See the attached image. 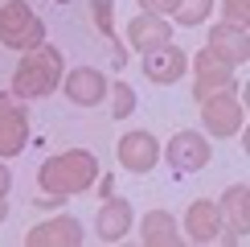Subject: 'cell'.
<instances>
[{"label":"cell","instance_id":"18","mask_svg":"<svg viewBox=\"0 0 250 247\" xmlns=\"http://www.w3.org/2000/svg\"><path fill=\"white\" fill-rule=\"evenodd\" d=\"M90 17H95L99 33L115 46V58L123 62V58H127V49H119V41H115V8H111V0H95V4H90Z\"/></svg>","mask_w":250,"mask_h":247},{"label":"cell","instance_id":"16","mask_svg":"<svg viewBox=\"0 0 250 247\" xmlns=\"http://www.w3.org/2000/svg\"><path fill=\"white\" fill-rule=\"evenodd\" d=\"M127 41H131V49H156V46H164V41H172V25L164 17H156V13H144V17H131V25H127Z\"/></svg>","mask_w":250,"mask_h":247},{"label":"cell","instance_id":"6","mask_svg":"<svg viewBox=\"0 0 250 247\" xmlns=\"http://www.w3.org/2000/svg\"><path fill=\"white\" fill-rule=\"evenodd\" d=\"M160 157L168 161L176 173H197V169L209 165L213 148H209V140H205L201 132H176L168 144H160Z\"/></svg>","mask_w":250,"mask_h":247},{"label":"cell","instance_id":"21","mask_svg":"<svg viewBox=\"0 0 250 247\" xmlns=\"http://www.w3.org/2000/svg\"><path fill=\"white\" fill-rule=\"evenodd\" d=\"M222 21H230V25H246V0H222Z\"/></svg>","mask_w":250,"mask_h":247},{"label":"cell","instance_id":"8","mask_svg":"<svg viewBox=\"0 0 250 247\" xmlns=\"http://www.w3.org/2000/svg\"><path fill=\"white\" fill-rule=\"evenodd\" d=\"M62 91H66V99L78 103V107H99V103L107 99L111 82L95 66H78V70H70V74H62Z\"/></svg>","mask_w":250,"mask_h":247},{"label":"cell","instance_id":"25","mask_svg":"<svg viewBox=\"0 0 250 247\" xmlns=\"http://www.w3.org/2000/svg\"><path fill=\"white\" fill-rule=\"evenodd\" d=\"M54 4H66V0H54Z\"/></svg>","mask_w":250,"mask_h":247},{"label":"cell","instance_id":"24","mask_svg":"<svg viewBox=\"0 0 250 247\" xmlns=\"http://www.w3.org/2000/svg\"><path fill=\"white\" fill-rule=\"evenodd\" d=\"M4 214H8V206H4V198H0V222H4Z\"/></svg>","mask_w":250,"mask_h":247},{"label":"cell","instance_id":"20","mask_svg":"<svg viewBox=\"0 0 250 247\" xmlns=\"http://www.w3.org/2000/svg\"><path fill=\"white\" fill-rule=\"evenodd\" d=\"M111 91H115V116H131L135 111V91L127 82H111Z\"/></svg>","mask_w":250,"mask_h":247},{"label":"cell","instance_id":"23","mask_svg":"<svg viewBox=\"0 0 250 247\" xmlns=\"http://www.w3.org/2000/svg\"><path fill=\"white\" fill-rule=\"evenodd\" d=\"M8 185H13V173H8V165L0 161V198H8Z\"/></svg>","mask_w":250,"mask_h":247},{"label":"cell","instance_id":"12","mask_svg":"<svg viewBox=\"0 0 250 247\" xmlns=\"http://www.w3.org/2000/svg\"><path fill=\"white\" fill-rule=\"evenodd\" d=\"M29 247H78L82 243V222L70 219V214H62V219H45L37 222L33 231L25 235Z\"/></svg>","mask_w":250,"mask_h":247},{"label":"cell","instance_id":"14","mask_svg":"<svg viewBox=\"0 0 250 247\" xmlns=\"http://www.w3.org/2000/svg\"><path fill=\"white\" fill-rule=\"evenodd\" d=\"M185 235H189L193 243L217 239V235H222V214H217V202H209V198L189 202V210H185Z\"/></svg>","mask_w":250,"mask_h":247},{"label":"cell","instance_id":"11","mask_svg":"<svg viewBox=\"0 0 250 247\" xmlns=\"http://www.w3.org/2000/svg\"><path fill=\"white\" fill-rule=\"evenodd\" d=\"M127 231H131V202L107 194L95 214V235L103 243H119V239H127Z\"/></svg>","mask_w":250,"mask_h":247},{"label":"cell","instance_id":"9","mask_svg":"<svg viewBox=\"0 0 250 247\" xmlns=\"http://www.w3.org/2000/svg\"><path fill=\"white\" fill-rule=\"evenodd\" d=\"M115 157L127 173H148L156 161H160V140L152 136V132H123L119 144H115Z\"/></svg>","mask_w":250,"mask_h":247},{"label":"cell","instance_id":"10","mask_svg":"<svg viewBox=\"0 0 250 247\" xmlns=\"http://www.w3.org/2000/svg\"><path fill=\"white\" fill-rule=\"evenodd\" d=\"M185 70H189V54H185L181 46H172V41H164V46H156V49H144V74L152 82H160V87L181 82Z\"/></svg>","mask_w":250,"mask_h":247},{"label":"cell","instance_id":"15","mask_svg":"<svg viewBox=\"0 0 250 247\" xmlns=\"http://www.w3.org/2000/svg\"><path fill=\"white\" fill-rule=\"evenodd\" d=\"M217 214H222V226H226V239H242L250 231V210H246V185H230L217 202Z\"/></svg>","mask_w":250,"mask_h":247},{"label":"cell","instance_id":"19","mask_svg":"<svg viewBox=\"0 0 250 247\" xmlns=\"http://www.w3.org/2000/svg\"><path fill=\"white\" fill-rule=\"evenodd\" d=\"M213 13V0H181L176 4V25H185V29H193V25H201L205 17Z\"/></svg>","mask_w":250,"mask_h":247},{"label":"cell","instance_id":"5","mask_svg":"<svg viewBox=\"0 0 250 247\" xmlns=\"http://www.w3.org/2000/svg\"><path fill=\"white\" fill-rule=\"evenodd\" d=\"M29 140V111L13 91H0V161L25 152Z\"/></svg>","mask_w":250,"mask_h":247},{"label":"cell","instance_id":"17","mask_svg":"<svg viewBox=\"0 0 250 247\" xmlns=\"http://www.w3.org/2000/svg\"><path fill=\"white\" fill-rule=\"evenodd\" d=\"M140 239L148 247H176V243H181V226L172 222L168 210H152V214H144Z\"/></svg>","mask_w":250,"mask_h":247},{"label":"cell","instance_id":"3","mask_svg":"<svg viewBox=\"0 0 250 247\" xmlns=\"http://www.w3.org/2000/svg\"><path fill=\"white\" fill-rule=\"evenodd\" d=\"M45 41V21L33 13L29 0H0V46L8 49H33Z\"/></svg>","mask_w":250,"mask_h":247},{"label":"cell","instance_id":"1","mask_svg":"<svg viewBox=\"0 0 250 247\" xmlns=\"http://www.w3.org/2000/svg\"><path fill=\"white\" fill-rule=\"evenodd\" d=\"M37 181L49 198H74V194H90V185L99 181V157L86 148H70L58 157L41 161Z\"/></svg>","mask_w":250,"mask_h":247},{"label":"cell","instance_id":"7","mask_svg":"<svg viewBox=\"0 0 250 247\" xmlns=\"http://www.w3.org/2000/svg\"><path fill=\"white\" fill-rule=\"evenodd\" d=\"M201 124L209 136H234L242 128V103H238V91H222V95L201 99Z\"/></svg>","mask_w":250,"mask_h":247},{"label":"cell","instance_id":"22","mask_svg":"<svg viewBox=\"0 0 250 247\" xmlns=\"http://www.w3.org/2000/svg\"><path fill=\"white\" fill-rule=\"evenodd\" d=\"M176 4H181V0H140L144 13H156V17H172Z\"/></svg>","mask_w":250,"mask_h":247},{"label":"cell","instance_id":"2","mask_svg":"<svg viewBox=\"0 0 250 247\" xmlns=\"http://www.w3.org/2000/svg\"><path fill=\"white\" fill-rule=\"evenodd\" d=\"M62 74H66L62 49L41 41V46L25 49V58L17 62V70H13V95L17 99H45V95L58 91Z\"/></svg>","mask_w":250,"mask_h":247},{"label":"cell","instance_id":"13","mask_svg":"<svg viewBox=\"0 0 250 247\" xmlns=\"http://www.w3.org/2000/svg\"><path fill=\"white\" fill-rule=\"evenodd\" d=\"M209 49L222 62H230V66H242L250 58V37H246V25H230V21H217L209 29Z\"/></svg>","mask_w":250,"mask_h":247},{"label":"cell","instance_id":"4","mask_svg":"<svg viewBox=\"0 0 250 247\" xmlns=\"http://www.w3.org/2000/svg\"><path fill=\"white\" fill-rule=\"evenodd\" d=\"M222 91H238V78H234V66L222 62L209 46L197 49L193 58V99H209V95H222Z\"/></svg>","mask_w":250,"mask_h":247}]
</instances>
